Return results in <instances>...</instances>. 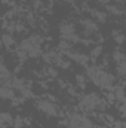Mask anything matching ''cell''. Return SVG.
I'll use <instances>...</instances> for the list:
<instances>
[{"label": "cell", "instance_id": "obj_1", "mask_svg": "<svg viewBox=\"0 0 126 128\" xmlns=\"http://www.w3.org/2000/svg\"><path fill=\"white\" fill-rule=\"evenodd\" d=\"M80 106L83 107V109H95L96 106H99V107H102V103H101V100L98 98V96H95V94H88V96H85L82 98V101H80Z\"/></svg>", "mask_w": 126, "mask_h": 128}, {"label": "cell", "instance_id": "obj_2", "mask_svg": "<svg viewBox=\"0 0 126 128\" xmlns=\"http://www.w3.org/2000/svg\"><path fill=\"white\" fill-rule=\"evenodd\" d=\"M37 107H39L42 112H45L46 115H51V116H55V115L58 113V109L55 107V104H52L51 101H46V100H40V101L37 103Z\"/></svg>", "mask_w": 126, "mask_h": 128}, {"label": "cell", "instance_id": "obj_3", "mask_svg": "<svg viewBox=\"0 0 126 128\" xmlns=\"http://www.w3.org/2000/svg\"><path fill=\"white\" fill-rule=\"evenodd\" d=\"M0 98H13V91L10 86H7V84L0 86Z\"/></svg>", "mask_w": 126, "mask_h": 128}, {"label": "cell", "instance_id": "obj_4", "mask_svg": "<svg viewBox=\"0 0 126 128\" xmlns=\"http://www.w3.org/2000/svg\"><path fill=\"white\" fill-rule=\"evenodd\" d=\"M61 34H63L64 37L67 36V39L71 37V36L74 34V26H73V24H63V27H61Z\"/></svg>", "mask_w": 126, "mask_h": 128}, {"label": "cell", "instance_id": "obj_5", "mask_svg": "<svg viewBox=\"0 0 126 128\" xmlns=\"http://www.w3.org/2000/svg\"><path fill=\"white\" fill-rule=\"evenodd\" d=\"M10 124H13V118L10 116V113L7 112L0 113V125L3 127V125H10Z\"/></svg>", "mask_w": 126, "mask_h": 128}, {"label": "cell", "instance_id": "obj_6", "mask_svg": "<svg viewBox=\"0 0 126 128\" xmlns=\"http://www.w3.org/2000/svg\"><path fill=\"white\" fill-rule=\"evenodd\" d=\"M1 43H3L4 46H12V45H13V37H12L10 34H3Z\"/></svg>", "mask_w": 126, "mask_h": 128}, {"label": "cell", "instance_id": "obj_7", "mask_svg": "<svg viewBox=\"0 0 126 128\" xmlns=\"http://www.w3.org/2000/svg\"><path fill=\"white\" fill-rule=\"evenodd\" d=\"M116 90V92H114V97L120 101V103H125V97H123V88L122 86H117V88H114Z\"/></svg>", "mask_w": 126, "mask_h": 128}, {"label": "cell", "instance_id": "obj_8", "mask_svg": "<svg viewBox=\"0 0 126 128\" xmlns=\"http://www.w3.org/2000/svg\"><path fill=\"white\" fill-rule=\"evenodd\" d=\"M82 24H83L88 30H92V32H95V30H96V24H95V22H92L91 20H83V21H82Z\"/></svg>", "mask_w": 126, "mask_h": 128}, {"label": "cell", "instance_id": "obj_9", "mask_svg": "<svg viewBox=\"0 0 126 128\" xmlns=\"http://www.w3.org/2000/svg\"><path fill=\"white\" fill-rule=\"evenodd\" d=\"M113 57H114V60H117L119 63H120V61H125V55H123V52H122V51L114 52V55H113Z\"/></svg>", "mask_w": 126, "mask_h": 128}, {"label": "cell", "instance_id": "obj_10", "mask_svg": "<svg viewBox=\"0 0 126 128\" xmlns=\"http://www.w3.org/2000/svg\"><path fill=\"white\" fill-rule=\"evenodd\" d=\"M94 14L96 15V18H98L99 21H105V20H107V18H105L107 15H105V14H102V12H98V10H95Z\"/></svg>", "mask_w": 126, "mask_h": 128}, {"label": "cell", "instance_id": "obj_11", "mask_svg": "<svg viewBox=\"0 0 126 128\" xmlns=\"http://www.w3.org/2000/svg\"><path fill=\"white\" fill-rule=\"evenodd\" d=\"M117 70H119L120 76H123V74H125V61H120V63H119V67H117Z\"/></svg>", "mask_w": 126, "mask_h": 128}, {"label": "cell", "instance_id": "obj_12", "mask_svg": "<svg viewBox=\"0 0 126 128\" xmlns=\"http://www.w3.org/2000/svg\"><path fill=\"white\" fill-rule=\"evenodd\" d=\"M22 122H24V121H22L21 118H16V119H15V124H13V125H15L16 128H19V127H22Z\"/></svg>", "mask_w": 126, "mask_h": 128}, {"label": "cell", "instance_id": "obj_13", "mask_svg": "<svg viewBox=\"0 0 126 128\" xmlns=\"http://www.w3.org/2000/svg\"><path fill=\"white\" fill-rule=\"evenodd\" d=\"M114 128H125V124L123 122H116L114 124Z\"/></svg>", "mask_w": 126, "mask_h": 128}, {"label": "cell", "instance_id": "obj_14", "mask_svg": "<svg viewBox=\"0 0 126 128\" xmlns=\"http://www.w3.org/2000/svg\"><path fill=\"white\" fill-rule=\"evenodd\" d=\"M1 2H3V3H9V0H1Z\"/></svg>", "mask_w": 126, "mask_h": 128}, {"label": "cell", "instance_id": "obj_15", "mask_svg": "<svg viewBox=\"0 0 126 128\" xmlns=\"http://www.w3.org/2000/svg\"><path fill=\"white\" fill-rule=\"evenodd\" d=\"M0 66H3V60L1 58H0Z\"/></svg>", "mask_w": 126, "mask_h": 128}, {"label": "cell", "instance_id": "obj_16", "mask_svg": "<svg viewBox=\"0 0 126 128\" xmlns=\"http://www.w3.org/2000/svg\"><path fill=\"white\" fill-rule=\"evenodd\" d=\"M0 128H1V125H0Z\"/></svg>", "mask_w": 126, "mask_h": 128}]
</instances>
